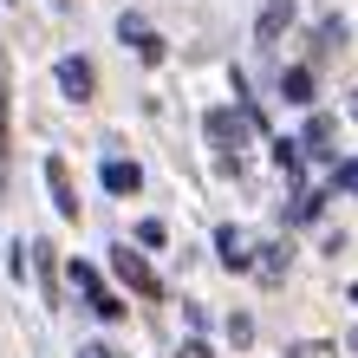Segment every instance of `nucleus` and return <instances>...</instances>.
<instances>
[{
	"mask_svg": "<svg viewBox=\"0 0 358 358\" xmlns=\"http://www.w3.org/2000/svg\"><path fill=\"white\" fill-rule=\"evenodd\" d=\"M111 273H117V280L131 287V293H143V300H157V293H163V280H157V267L143 261V255H137L131 241H124V248H111Z\"/></svg>",
	"mask_w": 358,
	"mask_h": 358,
	"instance_id": "nucleus-1",
	"label": "nucleus"
},
{
	"mask_svg": "<svg viewBox=\"0 0 358 358\" xmlns=\"http://www.w3.org/2000/svg\"><path fill=\"white\" fill-rule=\"evenodd\" d=\"M72 287L92 300V313H98V320H124V300H117L111 287H104V273H98L92 261H72Z\"/></svg>",
	"mask_w": 358,
	"mask_h": 358,
	"instance_id": "nucleus-2",
	"label": "nucleus"
},
{
	"mask_svg": "<svg viewBox=\"0 0 358 358\" xmlns=\"http://www.w3.org/2000/svg\"><path fill=\"white\" fill-rule=\"evenodd\" d=\"M117 39H124V46H137V59H143V66H163V52H170V46H163V39L143 27L137 13H124V20H117Z\"/></svg>",
	"mask_w": 358,
	"mask_h": 358,
	"instance_id": "nucleus-3",
	"label": "nucleus"
},
{
	"mask_svg": "<svg viewBox=\"0 0 358 358\" xmlns=\"http://www.w3.org/2000/svg\"><path fill=\"white\" fill-rule=\"evenodd\" d=\"M46 189H52V208L66 222H78V189H72V170H66V157H46Z\"/></svg>",
	"mask_w": 358,
	"mask_h": 358,
	"instance_id": "nucleus-4",
	"label": "nucleus"
},
{
	"mask_svg": "<svg viewBox=\"0 0 358 358\" xmlns=\"http://www.w3.org/2000/svg\"><path fill=\"white\" fill-rule=\"evenodd\" d=\"M92 85H98V78H92L85 59H59V92H66V98L85 104V98H92Z\"/></svg>",
	"mask_w": 358,
	"mask_h": 358,
	"instance_id": "nucleus-5",
	"label": "nucleus"
},
{
	"mask_svg": "<svg viewBox=\"0 0 358 358\" xmlns=\"http://www.w3.org/2000/svg\"><path fill=\"white\" fill-rule=\"evenodd\" d=\"M13 182V131H7V59H0V189Z\"/></svg>",
	"mask_w": 358,
	"mask_h": 358,
	"instance_id": "nucleus-6",
	"label": "nucleus"
},
{
	"mask_svg": "<svg viewBox=\"0 0 358 358\" xmlns=\"http://www.w3.org/2000/svg\"><path fill=\"white\" fill-rule=\"evenodd\" d=\"M104 189H111V196H137V189H143V170H137V163H124V157H111V163H104Z\"/></svg>",
	"mask_w": 358,
	"mask_h": 358,
	"instance_id": "nucleus-7",
	"label": "nucleus"
},
{
	"mask_svg": "<svg viewBox=\"0 0 358 358\" xmlns=\"http://www.w3.org/2000/svg\"><path fill=\"white\" fill-rule=\"evenodd\" d=\"M215 248H222V267H228V273H248V267H255V261H248V241L235 235V228H222Z\"/></svg>",
	"mask_w": 358,
	"mask_h": 358,
	"instance_id": "nucleus-8",
	"label": "nucleus"
},
{
	"mask_svg": "<svg viewBox=\"0 0 358 358\" xmlns=\"http://www.w3.org/2000/svg\"><path fill=\"white\" fill-rule=\"evenodd\" d=\"M280 98H287V104H313V72H306V66L280 72Z\"/></svg>",
	"mask_w": 358,
	"mask_h": 358,
	"instance_id": "nucleus-9",
	"label": "nucleus"
},
{
	"mask_svg": "<svg viewBox=\"0 0 358 358\" xmlns=\"http://www.w3.org/2000/svg\"><path fill=\"white\" fill-rule=\"evenodd\" d=\"M163 241H170V228H163L157 215H150V222H137V248H163Z\"/></svg>",
	"mask_w": 358,
	"mask_h": 358,
	"instance_id": "nucleus-10",
	"label": "nucleus"
},
{
	"mask_svg": "<svg viewBox=\"0 0 358 358\" xmlns=\"http://www.w3.org/2000/svg\"><path fill=\"white\" fill-rule=\"evenodd\" d=\"M306 143L326 157V143H332V117H313V124H306Z\"/></svg>",
	"mask_w": 358,
	"mask_h": 358,
	"instance_id": "nucleus-11",
	"label": "nucleus"
},
{
	"mask_svg": "<svg viewBox=\"0 0 358 358\" xmlns=\"http://www.w3.org/2000/svg\"><path fill=\"white\" fill-rule=\"evenodd\" d=\"M241 124H235V111H208V137H235Z\"/></svg>",
	"mask_w": 358,
	"mask_h": 358,
	"instance_id": "nucleus-12",
	"label": "nucleus"
},
{
	"mask_svg": "<svg viewBox=\"0 0 358 358\" xmlns=\"http://www.w3.org/2000/svg\"><path fill=\"white\" fill-rule=\"evenodd\" d=\"M339 189H352V196H358V163H345V170H339Z\"/></svg>",
	"mask_w": 358,
	"mask_h": 358,
	"instance_id": "nucleus-13",
	"label": "nucleus"
},
{
	"mask_svg": "<svg viewBox=\"0 0 358 358\" xmlns=\"http://www.w3.org/2000/svg\"><path fill=\"white\" fill-rule=\"evenodd\" d=\"M176 358H208V345H202V339H182V352H176Z\"/></svg>",
	"mask_w": 358,
	"mask_h": 358,
	"instance_id": "nucleus-14",
	"label": "nucleus"
},
{
	"mask_svg": "<svg viewBox=\"0 0 358 358\" xmlns=\"http://www.w3.org/2000/svg\"><path fill=\"white\" fill-rule=\"evenodd\" d=\"M300 358H339L332 345H300Z\"/></svg>",
	"mask_w": 358,
	"mask_h": 358,
	"instance_id": "nucleus-15",
	"label": "nucleus"
},
{
	"mask_svg": "<svg viewBox=\"0 0 358 358\" xmlns=\"http://www.w3.org/2000/svg\"><path fill=\"white\" fill-rule=\"evenodd\" d=\"M52 7H72V0H52Z\"/></svg>",
	"mask_w": 358,
	"mask_h": 358,
	"instance_id": "nucleus-16",
	"label": "nucleus"
}]
</instances>
